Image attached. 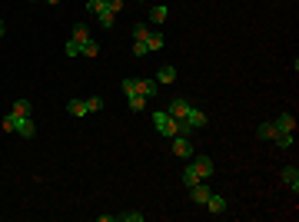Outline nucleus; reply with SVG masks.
Returning a JSON list of instances; mask_svg holds the SVG:
<instances>
[{
    "label": "nucleus",
    "instance_id": "obj_21",
    "mask_svg": "<svg viewBox=\"0 0 299 222\" xmlns=\"http://www.w3.org/2000/svg\"><path fill=\"white\" fill-rule=\"evenodd\" d=\"M166 17H170V7H163V4H160V7L150 10V24H163Z\"/></svg>",
    "mask_w": 299,
    "mask_h": 222
},
{
    "label": "nucleus",
    "instance_id": "obj_3",
    "mask_svg": "<svg viewBox=\"0 0 299 222\" xmlns=\"http://www.w3.org/2000/svg\"><path fill=\"white\" fill-rule=\"evenodd\" d=\"M173 156H180V159L193 156V143H189V136H173Z\"/></svg>",
    "mask_w": 299,
    "mask_h": 222
},
{
    "label": "nucleus",
    "instance_id": "obj_12",
    "mask_svg": "<svg viewBox=\"0 0 299 222\" xmlns=\"http://www.w3.org/2000/svg\"><path fill=\"white\" fill-rule=\"evenodd\" d=\"M93 17H96V20H100V27H107V30H110V27L117 24V14H113L110 7H103V10H96Z\"/></svg>",
    "mask_w": 299,
    "mask_h": 222
},
{
    "label": "nucleus",
    "instance_id": "obj_14",
    "mask_svg": "<svg viewBox=\"0 0 299 222\" xmlns=\"http://www.w3.org/2000/svg\"><path fill=\"white\" fill-rule=\"evenodd\" d=\"M126 103H130V110H133V113H143L150 100H146V96H140V93H130V96H126Z\"/></svg>",
    "mask_w": 299,
    "mask_h": 222
},
{
    "label": "nucleus",
    "instance_id": "obj_2",
    "mask_svg": "<svg viewBox=\"0 0 299 222\" xmlns=\"http://www.w3.org/2000/svg\"><path fill=\"white\" fill-rule=\"evenodd\" d=\"M10 116H14V113H10ZM14 133L24 136V139H33V136H37V126H33L30 116H14Z\"/></svg>",
    "mask_w": 299,
    "mask_h": 222
},
{
    "label": "nucleus",
    "instance_id": "obj_29",
    "mask_svg": "<svg viewBox=\"0 0 299 222\" xmlns=\"http://www.w3.org/2000/svg\"><path fill=\"white\" fill-rule=\"evenodd\" d=\"M4 33H7V27H4V20H0V37H4Z\"/></svg>",
    "mask_w": 299,
    "mask_h": 222
},
{
    "label": "nucleus",
    "instance_id": "obj_6",
    "mask_svg": "<svg viewBox=\"0 0 299 222\" xmlns=\"http://www.w3.org/2000/svg\"><path fill=\"white\" fill-rule=\"evenodd\" d=\"M273 123H276V129H279V133H296V119H292V113H279Z\"/></svg>",
    "mask_w": 299,
    "mask_h": 222
},
{
    "label": "nucleus",
    "instance_id": "obj_4",
    "mask_svg": "<svg viewBox=\"0 0 299 222\" xmlns=\"http://www.w3.org/2000/svg\"><path fill=\"white\" fill-rule=\"evenodd\" d=\"M186 123H189V129L196 133V129H203L210 119H206V113L203 110H196V106H189V113H186Z\"/></svg>",
    "mask_w": 299,
    "mask_h": 222
},
{
    "label": "nucleus",
    "instance_id": "obj_1",
    "mask_svg": "<svg viewBox=\"0 0 299 222\" xmlns=\"http://www.w3.org/2000/svg\"><path fill=\"white\" fill-rule=\"evenodd\" d=\"M120 90H123L126 96H130V93H140V96H146V100H153V96H157V90H160V83H157V80L130 77V80H120Z\"/></svg>",
    "mask_w": 299,
    "mask_h": 222
},
{
    "label": "nucleus",
    "instance_id": "obj_18",
    "mask_svg": "<svg viewBox=\"0 0 299 222\" xmlns=\"http://www.w3.org/2000/svg\"><path fill=\"white\" fill-rule=\"evenodd\" d=\"M70 40H77V43H87V40H90V27H83V24H73V30H70Z\"/></svg>",
    "mask_w": 299,
    "mask_h": 222
},
{
    "label": "nucleus",
    "instance_id": "obj_20",
    "mask_svg": "<svg viewBox=\"0 0 299 222\" xmlns=\"http://www.w3.org/2000/svg\"><path fill=\"white\" fill-rule=\"evenodd\" d=\"M80 56H100V43L90 37L87 43H80Z\"/></svg>",
    "mask_w": 299,
    "mask_h": 222
},
{
    "label": "nucleus",
    "instance_id": "obj_5",
    "mask_svg": "<svg viewBox=\"0 0 299 222\" xmlns=\"http://www.w3.org/2000/svg\"><path fill=\"white\" fill-rule=\"evenodd\" d=\"M210 186H206V179H203V183H196V186H189V199H193V202H196V206H203V202H206V199H210Z\"/></svg>",
    "mask_w": 299,
    "mask_h": 222
},
{
    "label": "nucleus",
    "instance_id": "obj_10",
    "mask_svg": "<svg viewBox=\"0 0 299 222\" xmlns=\"http://www.w3.org/2000/svg\"><path fill=\"white\" fill-rule=\"evenodd\" d=\"M67 113H70V116H77V119H83L87 116V100H70V103H67Z\"/></svg>",
    "mask_w": 299,
    "mask_h": 222
},
{
    "label": "nucleus",
    "instance_id": "obj_8",
    "mask_svg": "<svg viewBox=\"0 0 299 222\" xmlns=\"http://www.w3.org/2000/svg\"><path fill=\"white\" fill-rule=\"evenodd\" d=\"M193 166H196L200 179H210V176H213V159L210 156H196V159H193Z\"/></svg>",
    "mask_w": 299,
    "mask_h": 222
},
{
    "label": "nucleus",
    "instance_id": "obj_11",
    "mask_svg": "<svg viewBox=\"0 0 299 222\" xmlns=\"http://www.w3.org/2000/svg\"><path fill=\"white\" fill-rule=\"evenodd\" d=\"M163 47H166L163 33H157V30H153V33H150V37H146V50H150V53H160V50H163Z\"/></svg>",
    "mask_w": 299,
    "mask_h": 222
},
{
    "label": "nucleus",
    "instance_id": "obj_28",
    "mask_svg": "<svg viewBox=\"0 0 299 222\" xmlns=\"http://www.w3.org/2000/svg\"><path fill=\"white\" fill-rule=\"evenodd\" d=\"M103 4H107V7L113 10V14H120V10H123V4H126V0H103Z\"/></svg>",
    "mask_w": 299,
    "mask_h": 222
},
{
    "label": "nucleus",
    "instance_id": "obj_17",
    "mask_svg": "<svg viewBox=\"0 0 299 222\" xmlns=\"http://www.w3.org/2000/svg\"><path fill=\"white\" fill-rule=\"evenodd\" d=\"M256 136H260V139H276V136H279V129H276V123H260Z\"/></svg>",
    "mask_w": 299,
    "mask_h": 222
},
{
    "label": "nucleus",
    "instance_id": "obj_27",
    "mask_svg": "<svg viewBox=\"0 0 299 222\" xmlns=\"http://www.w3.org/2000/svg\"><path fill=\"white\" fill-rule=\"evenodd\" d=\"M146 53H150L146 43H143V40H136V43H133V56H146Z\"/></svg>",
    "mask_w": 299,
    "mask_h": 222
},
{
    "label": "nucleus",
    "instance_id": "obj_7",
    "mask_svg": "<svg viewBox=\"0 0 299 222\" xmlns=\"http://www.w3.org/2000/svg\"><path fill=\"white\" fill-rule=\"evenodd\" d=\"M166 113H170L173 119H186V113H189V103H186V100H170Z\"/></svg>",
    "mask_w": 299,
    "mask_h": 222
},
{
    "label": "nucleus",
    "instance_id": "obj_16",
    "mask_svg": "<svg viewBox=\"0 0 299 222\" xmlns=\"http://www.w3.org/2000/svg\"><path fill=\"white\" fill-rule=\"evenodd\" d=\"M157 83H176V66H160V73H157Z\"/></svg>",
    "mask_w": 299,
    "mask_h": 222
},
{
    "label": "nucleus",
    "instance_id": "obj_25",
    "mask_svg": "<svg viewBox=\"0 0 299 222\" xmlns=\"http://www.w3.org/2000/svg\"><path fill=\"white\" fill-rule=\"evenodd\" d=\"M63 53H67V56H80V43H77V40H67Z\"/></svg>",
    "mask_w": 299,
    "mask_h": 222
},
{
    "label": "nucleus",
    "instance_id": "obj_30",
    "mask_svg": "<svg viewBox=\"0 0 299 222\" xmlns=\"http://www.w3.org/2000/svg\"><path fill=\"white\" fill-rule=\"evenodd\" d=\"M43 4H60V0H43Z\"/></svg>",
    "mask_w": 299,
    "mask_h": 222
},
{
    "label": "nucleus",
    "instance_id": "obj_23",
    "mask_svg": "<svg viewBox=\"0 0 299 222\" xmlns=\"http://www.w3.org/2000/svg\"><path fill=\"white\" fill-rule=\"evenodd\" d=\"M146 219V212H120L117 222H143Z\"/></svg>",
    "mask_w": 299,
    "mask_h": 222
},
{
    "label": "nucleus",
    "instance_id": "obj_19",
    "mask_svg": "<svg viewBox=\"0 0 299 222\" xmlns=\"http://www.w3.org/2000/svg\"><path fill=\"white\" fill-rule=\"evenodd\" d=\"M183 183H186V186H196V183H203V179H200V173H196V166H193V163H186V169H183Z\"/></svg>",
    "mask_w": 299,
    "mask_h": 222
},
{
    "label": "nucleus",
    "instance_id": "obj_9",
    "mask_svg": "<svg viewBox=\"0 0 299 222\" xmlns=\"http://www.w3.org/2000/svg\"><path fill=\"white\" fill-rule=\"evenodd\" d=\"M203 206L210 209L213 215H223V212H226V199H223V196H213V192H210V199H206Z\"/></svg>",
    "mask_w": 299,
    "mask_h": 222
},
{
    "label": "nucleus",
    "instance_id": "obj_24",
    "mask_svg": "<svg viewBox=\"0 0 299 222\" xmlns=\"http://www.w3.org/2000/svg\"><path fill=\"white\" fill-rule=\"evenodd\" d=\"M103 106H107V103H103V96H90V100H87V110H90V113L103 110Z\"/></svg>",
    "mask_w": 299,
    "mask_h": 222
},
{
    "label": "nucleus",
    "instance_id": "obj_22",
    "mask_svg": "<svg viewBox=\"0 0 299 222\" xmlns=\"http://www.w3.org/2000/svg\"><path fill=\"white\" fill-rule=\"evenodd\" d=\"M150 33H153V27H146V24H136L133 27V40H143V43H146Z\"/></svg>",
    "mask_w": 299,
    "mask_h": 222
},
{
    "label": "nucleus",
    "instance_id": "obj_13",
    "mask_svg": "<svg viewBox=\"0 0 299 222\" xmlns=\"http://www.w3.org/2000/svg\"><path fill=\"white\" fill-rule=\"evenodd\" d=\"M283 183L289 186L292 192L299 189V173H296V166H286V169H283Z\"/></svg>",
    "mask_w": 299,
    "mask_h": 222
},
{
    "label": "nucleus",
    "instance_id": "obj_26",
    "mask_svg": "<svg viewBox=\"0 0 299 222\" xmlns=\"http://www.w3.org/2000/svg\"><path fill=\"white\" fill-rule=\"evenodd\" d=\"M103 7H107L103 0H87V14H96V10H103Z\"/></svg>",
    "mask_w": 299,
    "mask_h": 222
},
{
    "label": "nucleus",
    "instance_id": "obj_15",
    "mask_svg": "<svg viewBox=\"0 0 299 222\" xmlns=\"http://www.w3.org/2000/svg\"><path fill=\"white\" fill-rule=\"evenodd\" d=\"M10 113H14V116H30V113H33V103H30V100H17V103L10 106Z\"/></svg>",
    "mask_w": 299,
    "mask_h": 222
}]
</instances>
